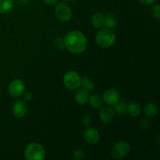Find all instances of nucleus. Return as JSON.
Segmentation results:
<instances>
[{
    "label": "nucleus",
    "instance_id": "f257e3e1",
    "mask_svg": "<svg viewBox=\"0 0 160 160\" xmlns=\"http://www.w3.org/2000/svg\"><path fill=\"white\" fill-rule=\"evenodd\" d=\"M64 45L70 52L73 54L82 53L88 46L87 38L79 31H73L64 38Z\"/></svg>",
    "mask_w": 160,
    "mask_h": 160
},
{
    "label": "nucleus",
    "instance_id": "f03ea898",
    "mask_svg": "<svg viewBox=\"0 0 160 160\" xmlns=\"http://www.w3.org/2000/svg\"><path fill=\"white\" fill-rule=\"evenodd\" d=\"M116 34L110 28H104L98 31L95 38L96 43L101 48H107L112 46L116 41Z\"/></svg>",
    "mask_w": 160,
    "mask_h": 160
},
{
    "label": "nucleus",
    "instance_id": "7ed1b4c3",
    "mask_svg": "<svg viewBox=\"0 0 160 160\" xmlns=\"http://www.w3.org/2000/svg\"><path fill=\"white\" fill-rule=\"evenodd\" d=\"M24 156L28 160H43L45 158V150L40 144L31 143L25 148Z\"/></svg>",
    "mask_w": 160,
    "mask_h": 160
},
{
    "label": "nucleus",
    "instance_id": "20e7f679",
    "mask_svg": "<svg viewBox=\"0 0 160 160\" xmlns=\"http://www.w3.org/2000/svg\"><path fill=\"white\" fill-rule=\"evenodd\" d=\"M131 146L129 144L123 141H120L112 146L110 154L113 159H120L126 157L130 152Z\"/></svg>",
    "mask_w": 160,
    "mask_h": 160
},
{
    "label": "nucleus",
    "instance_id": "39448f33",
    "mask_svg": "<svg viewBox=\"0 0 160 160\" xmlns=\"http://www.w3.org/2000/svg\"><path fill=\"white\" fill-rule=\"evenodd\" d=\"M63 84L70 90H76L79 88L81 84V78L76 71H69L64 75Z\"/></svg>",
    "mask_w": 160,
    "mask_h": 160
},
{
    "label": "nucleus",
    "instance_id": "423d86ee",
    "mask_svg": "<svg viewBox=\"0 0 160 160\" xmlns=\"http://www.w3.org/2000/svg\"><path fill=\"white\" fill-rule=\"evenodd\" d=\"M55 14L59 21L67 22L72 17L71 8L66 3H59L55 8Z\"/></svg>",
    "mask_w": 160,
    "mask_h": 160
},
{
    "label": "nucleus",
    "instance_id": "0eeeda50",
    "mask_svg": "<svg viewBox=\"0 0 160 160\" xmlns=\"http://www.w3.org/2000/svg\"><path fill=\"white\" fill-rule=\"evenodd\" d=\"M24 89V82L20 79H16L9 84L8 91L11 96L13 98H18L23 95Z\"/></svg>",
    "mask_w": 160,
    "mask_h": 160
},
{
    "label": "nucleus",
    "instance_id": "6e6552de",
    "mask_svg": "<svg viewBox=\"0 0 160 160\" xmlns=\"http://www.w3.org/2000/svg\"><path fill=\"white\" fill-rule=\"evenodd\" d=\"M102 98V101H104L106 104L112 106V105H114L117 102L120 101V94L117 89L110 88L106 90L103 93Z\"/></svg>",
    "mask_w": 160,
    "mask_h": 160
},
{
    "label": "nucleus",
    "instance_id": "1a4fd4ad",
    "mask_svg": "<svg viewBox=\"0 0 160 160\" xmlns=\"http://www.w3.org/2000/svg\"><path fill=\"white\" fill-rule=\"evenodd\" d=\"M84 139L87 143L90 144V145H95L99 142V132L95 128H88L84 132Z\"/></svg>",
    "mask_w": 160,
    "mask_h": 160
},
{
    "label": "nucleus",
    "instance_id": "9d476101",
    "mask_svg": "<svg viewBox=\"0 0 160 160\" xmlns=\"http://www.w3.org/2000/svg\"><path fill=\"white\" fill-rule=\"evenodd\" d=\"M28 105L23 100H17L12 106V112L17 118H23L28 112Z\"/></svg>",
    "mask_w": 160,
    "mask_h": 160
},
{
    "label": "nucleus",
    "instance_id": "9b49d317",
    "mask_svg": "<svg viewBox=\"0 0 160 160\" xmlns=\"http://www.w3.org/2000/svg\"><path fill=\"white\" fill-rule=\"evenodd\" d=\"M99 116L103 123L106 124H109L115 119V111L110 106H105L100 110Z\"/></svg>",
    "mask_w": 160,
    "mask_h": 160
},
{
    "label": "nucleus",
    "instance_id": "f8f14e48",
    "mask_svg": "<svg viewBox=\"0 0 160 160\" xmlns=\"http://www.w3.org/2000/svg\"><path fill=\"white\" fill-rule=\"evenodd\" d=\"M89 95L88 91H87L84 88H80L75 93V100L78 104L84 105L88 102L89 100Z\"/></svg>",
    "mask_w": 160,
    "mask_h": 160
},
{
    "label": "nucleus",
    "instance_id": "ddd939ff",
    "mask_svg": "<svg viewBox=\"0 0 160 160\" xmlns=\"http://www.w3.org/2000/svg\"><path fill=\"white\" fill-rule=\"evenodd\" d=\"M144 112H145V115L148 118L154 117L159 112V108H158V106L156 103L149 102L144 108Z\"/></svg>",
    "mask_w": 160,
    "mask_h": 160
},
{
    "label": "nucleus",
    "instance_id": "4468645a",
    "mask_svg": "<svg viewBox=\"0 0 160 160\" xmlns=\"http://www.w3.org/2000/svg\"><path fill=\"white\" fill-rule=\"evenodd\" d=\"M13 0H0V13H9L14 8Z\"/></svg>",
    "mask_w": 160,
    "mask_h": 160
},
{
    "label": "nucleus",
    "instance_id": "2eb2a0df",
    "mask_svg": "<svg viewBox=\"0 0 160 160\" xmlns=\"http://www.w3.org/2000/svg\"><path fill=\"white\" fill-rule=\"evenodd\" d=\"M142 112V109H141L140 105L136 102H132L128 105V113L132 117H137Z\"/></svg>",
    "mask_w": 160,
    "mask_h": 160
},
{
    "label": "nucleus",
    "instance_id": "dca6fc26",
    "mask_svg": "<svg viewBox=\"0 0 160 160\" xmlns=\"http://www.w3.org/2000/svg\"><path fill=\"white\" fill-rule=\"evenodd\" d=\"M91 22L95 28H101L104 25V16L101 12H96L92 15Z\"/></svg>",
    "mask_w": 160,
    "mask_h": 160
},
{
    "label": "nucleus",
    "instance_id": "f3484780",
    "mask_svg": "<svg viewBox=\"0 0 160 160\" xmlns=\"http://www.w3.org/2000/svg\"><path fill=\"white\" fill-rule=\"evenodd\" d=\"M89 104L94 109H99L102 104V98L98 94H93L92 96L89 97Z\"/></svg>",
    "mask_w": 160,
    "mask_h": 160
},
{
    "label": "nucleus",
    "instance_id": "a211bd4d",
    "mask_svg": "<svg viewBox=\"0 0 160 160\" xmlns=\"http://www.w3.org/2000/svg\"><path fill=\"white\" fill-rule=\"evenodd\" d=\"M114 111L120 116H125L128 113V104L125 102H117L114 104Z\"/></svg>",
    "mask_w": 160,
    "mask_h": 160
},
{
    "label": "nucleus",
    "instance_id": "6ab92c4d",
    "mask_svg": "<svg viewBox=\"0 0 160 160\" xmlns=\"http://www.w3.org/2000/svg\"><path fill=\"white\" fill-rule=\"evenodd\" d=\"M117 17L113 14H108L106 17H104V25L107 28H115L117 24Z\"/></svg>",
    "mask_w": 160,
    "mask_h": 160
},
{
    "label": "nucleus",
    "instance_id": "aec40b11",
    "mask_svg": "<svg viewBox=\"0 0 160 160\" xmlns=\"http://www.w3.org/2000/svg\"><path fill=\"white\" fill-rule=\"evenodd\" d=\"M81 86H82L83 88L86 89L88 92L93 91L95 89V84L90 78L84 77V78H81Z\"/></svg>",
    "mask_w": 160,
    "mask_h": 160
},
{
    "label": "nucleus",
    "instance_id": "412c9836",
    "mask_svg": "<svg viewBox=\"0 0 160 160\" xmlns=\"http://www.w3.org/2000/svg\"><path fill=\"white\" fill-rule=\"evenodd\" d=\"M151 127V121L149 120V119L147 117V118H144L141 120L140 122V128L141 129L143 130V131H146L148 130Z\"/></svg>",
    "mask_w": 160,
    "mask_h": 160
},
{
    "label": "nucleus",
    "instance_id": "4be33fe9",
    "mask_svg": "<svg viewBox=\"0 0 160 160\" xmlns=\"http://www.w3.org/2000/svg\"><path fill=\"white\" fill-rule=\"evenodd\" d=\"M151 13L154 18L159 20L160 19V6L159 4H156L152 8Z\"/></svg>",
    "mask_w": 160,
    "mask_h": 160
},
{
    "label": "nucleus",
    "instance_id": "5701e85b",
    "mask_svg": "<svg viewBox=\"0 0 160 160\" xmlns=\"http://www.w3.org/2000/svg\"><path fill=\"white\" fill-rule=\"evenodd\" d=\"M84 156H85L84 152L81 149L76 150V151H74V152L73 153V159L74 160H81L84 159Z\"/></svg>",
    "mask_w": 160,
    "mask_h": 160
},
{
    "label": "nucleus",
    "instance_id": "b1692460",
    "mask_svg": "<svg viewBox=\"0 0 160 160\" xmlns=\"http://www.w3.org/2000/svg\"><path fill=\"white\" fill-rule=\"evenodd\" d=\"M91 122H92V119H91L90 116L88 115V114L84 115L81 118V123L84 127H88L91 124Z\"/></svg>",
    "mask_w": 160,
    "mask_h": 160
},
{
    "label": "nucleus",
    "instance_id": "393cba45",
    "mask_svg": "<svg viewBox=\"0 0 160 160\" xmlns=\"http://www.w3.org/2000/svg\"><path fill=\"white\" fill-rule=\"evenodd\" d=\"M23 98H24V100H26V101H31V99H32V94L31 93V92H26V93H24L23 92Z\"/></svg>",
    "mask_w": 160,
    "mask_h": 160
},
{
    "label": "nucleus",
    "instance_id": "a878e982",
    "mask_svg": "<svg viewBox=\"0 0 160 160\" xmlns=\"http://www.w3.org/2000/svg\"><path fill=\"white\" fill-rule=\"evenodd\" d=\"M139 1L145 6H150V5L153 4L156 0H139Z\"/></svg>",
    "mask_w": 160,
    "mask_h": 160
},
{
    "label": "nucleus",
    "instance_id": "bb28decb",
    "mask_svg": "<svg viewBox=\"0 0 160 160\" xmlns=\"http://www.w3.org/2000/svg\"><path fill=\"white\" fill-rule=\"evenodd\" d=\"M44 1L46 4L49 5V6H52V5L56 4L58 2V0H44Z\"/></svg>",
    "mask_w": 160,
    "mask_h": 160
},
{
    "label": "nucleus",
    "instance_id": "cd10ccee",
    "mask_svg": "<svg viewBox=\"0 0 160 160\" xmlns=\"http://www.w3.org/2000/svg\"><path fill=\"white\" fill-rule=\"evenodd\" d=\"M17 2L20 5H27L29 3L30 0H17Z\"/></svg>",
    "mask_w": 160,
    "mask_h": 160
},
{
    "label": "nucleus",
    "instance_id": "c85d7f7f",
    "mask_svg": "<svg viewBox=\"0 0 160 160\" xmlns=\"http://www.w3.org/2000/svg\"><path fill=\"white\" fill-rule=\"evenodd\" d=\"M157 145H159L160 144H159V134H158V136H157Z\"/></svg>",
    "mask_w": 160,
    "mask_h": 160
},
{
    "label": "nucleus",
    "instance_id": "c756f323",
    "mask_svg": "<svg viewBox=\"0 0 160 160\" xmlns=\"http://www.w3.org/2000/svg\"><path fill=\"white\" fill-rule=\"evenodd\" d=\"M63 1H65V2H71V1H73V0H63Z\"/></svg>",
    "mask_w": 160,
    "mask_h": 160
}]
</instances>
